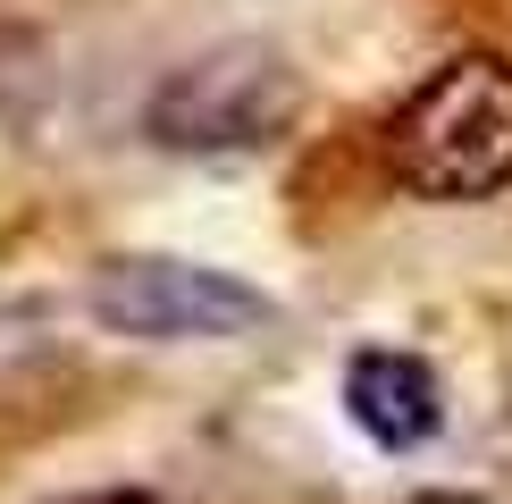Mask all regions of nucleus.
Segmentation results:
<instances>
[{
	"label": "nucleus",
	"instance_id": "2",
	"mask_svg": "<svg viewBox=\"0 0 512 504\" xmlns=\"http://www.w3.org/2000/svg\"><path fill=\"white\" fill-rule=\"evenodd\" d=\"M294 110H303V84H294L286 51H269V42H219V51L185 59L160 84L143 126L168 152H252V143L286 135Z\"/></svg>",
	"mask_w": 512,
	"mask_h": 504
},
{
	"label": "nucleus",
	"instance_id": "5",
	"mask_svg": "<svg viewBox=\"0 0 512 504\" xmlns=\"http://www.w3.org/2000/svg\"><path fill=\"white\" fill-rule=\"evenodd\" d=\"M76 504H160V496H143V488H110V496H76Z\"/></svg>",
	"mask_w": 512,
	"mask_h": 504
},
{
	"label": "nucleus",
	"instance_id": "4",
	"mask_svg": "<svg viewBox=\"0 0 512 504\" xmlns=\"http://www.w3.org/2000/svg\"><path fill=\"white\" fill-rule=\"evenodd\" d=\"M345 420L370 437V446L412 454V446H429V437L445 429V387H437V370L420 362V353L370 345V353L345 362Z\"/></svg>",
	"mask_w": 512,
	"mask_h": 504
},
{
	"label": "nucleus",
	"instance_id": "3",
	"mask_svg": "<svg viewBox=\"0 0 512 504\" xmlns=\"http://www.w3.org/2000/svg\"><path fill=\"white\" fill-rule=\"evenodd\" d=\"M93 320L143 345H202V336H244L269 320V294L227 278L202 261H168V252H126L93 269Z\"/></svg>",
	"mask_w": 512,
	"mask_h": 504
},
{
	"label": "nucleus",
	"instance_id": "1",
	"mask_svg": "<svg viewBox=\"0 0 512 504\" xmlns=\"http://www.w3.org/2000/svg\"><path fill=\"white\" fill-rule=\"evenodd\" d=\"M387 168L420 202H487L512 185V59L454 51L429 84L395 101Z\"/></svg>",
	"mask_w": 512,
	"mask_h": 504
}]
</instances>
